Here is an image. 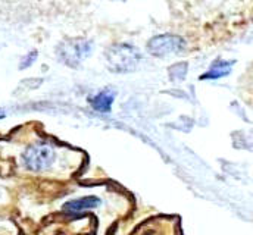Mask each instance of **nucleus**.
<instances>
[{"mask_svg": "<svg viewBox=\"0 0 253 235\" xmlns=\"http://www.w3.org/2000/svg\"><path fill=\"white\" fill-rule=\"evenodd\" d=\"M55 159L53 150L47 146H33L24 153L25 166L33 171H42L47 168Z\"/></svg>", "mask_w": 253, "mask_h": 235, "instance_id": "nucleus-1", "label": "nucleus"}, {"mask_svg": "<svg viewBox=\"0 0 253 235\" xmlns=\"http://www.w3.org/2000/svg\"><path fill=\"white\" fill-rule=\"evenodd\" d=\"M183 47V40L177 36H159L150 40L149 50L156 56H164L172 52H178Z\"/></svg>", "mask_w": 253, "mask_h": 235, "instance_id": "nucleus-2", "label": "nucleus"}, {"mask_svg": "<svg viewBox=\"0 0 253 235\" xmlns=\"http://www.w3.org/2000/svg\"><path fill=\"white\" fill-rule=\"evenodd\" d=\"M100 204V200L97 197H83V198H77V200H72V201H68L63 209L68 210L69 213H80L83 210H87V209H94Z\"/></svg>", "mask_w": 253, "mask_h": 235, "instance_id": "nucleus-3", "label": "nucleus"}, {"mask_svg": "<svg viewBox=\"0 0 253 235\" xmlns=\"http://www.w3.org/2000/svg\"><path fill=\"white\" fill-rule=\"evenodd\" d=\"M114 100H115V91H112V90H103L99 94H96L93 99H90V103H91V106L96 111L106 114V112L111 111Z\"/></svg>", "mask_w": 253, "mask_h": 235, "instance_id": "nucleus-4", "label": "nucleus"}, {"mask_svg": "<svg viewBox=\"0 0 253 235\" xmlns=\"http://www.w3.org/2000/svg\"><path fill=\"white\" fill-rule=\"evenodd\" d=\"M6 117V114H4V111L3 109H0V119H3V118Z\"/></svg>", "mask_w": 253, "mask_h": 235, "instance_id": "nucleus-5", "label": "nucleus"}]
</instances>
